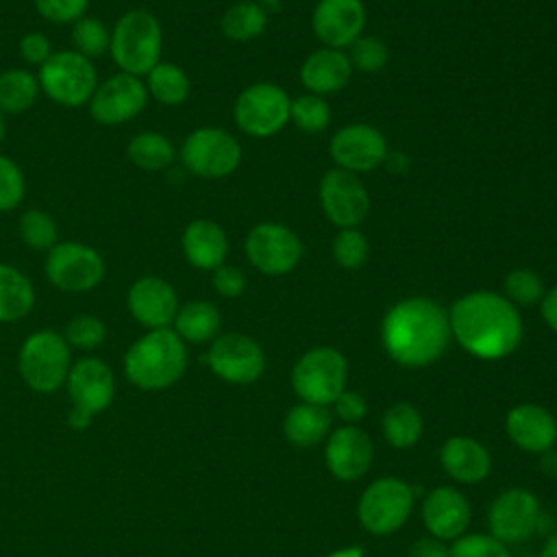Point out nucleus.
I'll return each instance as SVG.
<instances>
[{"label": "nucleus", "instance_id": "nucleus-1", "mask_svg": "<svg viewBox=\"0 0 557 557\" xmlns=\"http://www.w3.org/2000/svg\"><path fill=\"white\" fill-rule=\"evenodd\" d=\"M448 324L461 348L479 359H503L522 339L518 309L494 292H472L455 300Z\"/></svg>", "mask_w": 557, "mask_h": 557}, {"label": "nucleus", "instance_id": "nucleus-2", "mask_svg": "<svg viewBox=\"0 0 557 557\" xmlns=\"http://www.w3.org/2000/svg\"><path fill=\"white\" fill-rule=\"evenodd\" d=\"M446 311L431 298L413 296L396 302L383 318L381 339L387 355L407 368L435 361L448 346Z\"/></svg>", "mask_w": 557, "mask_h": 557}, {"label": "nucleus", "instance_id": "nucleus-3", "mask_svg": "<svg viewBox=\"0 0 557 557\" xmlns=\"http://www.w3.org/2000/svg\"><path fill=\"white\" fill-rule=\"evenodd\" d=\"M185 368L187 348L174 329H152L144 333L124 355L126 379L144 392L172 387L183 376Z\"/></svg>", "mask_w": 557, "mask_h": 557}, {"label": "nucleus", "instance_id": "nucleus-4", "mask_svg": "<svg viewBox=\"0 0 557 557\" xmlns=\"http://www.w3.org/2000/svg\"><path fill=\"white\" fill-rule=\"evenodd\" d=\"M161 44L159 20L146 9H131L115 22L109 52L122 72L146 76L159 63Z\"/></svg>", "mask_w": 557, "mask_h": 557}, {"label": "nucleus", "instance_id": "nucleus-5", "mask_svg": "<svg viewBox=\"0 0 557 557\" xmlns=\"http://www.w3.org/2000/svg\"><path fill=\"white\" fill-rule=\"evenodd\" d=\"M70 368L72 352L63 333L41 329L30 333L20 346V376L37 394H52L65 385Z\"/></svg>", "mask_w": 557, "mask_h": 557}, {"label": "nucleus", "instance_id": "nucleus-6", "mask_svg": "<svg viewBox=\"0 0 557 557\" xmlns=\"http://www.w3.org/2000/svg\"><path fill=\"white\" fill-rule=\"evenodd\" d=\"M65 385L72 400L67 426L74 431L87 429L91 418L109 409L115 396L113 370L98 357H83L72 363Z\"/></svg>", "mask_w": 557, "mask_h": 557}, {"label": "nucleus", "instance_id": "nucleus-7", "mask_svg": "<svg viewBox=\"0 0 557 557\" xmlns=\"http://www.w3.org/2000/svg\"><path fill=\"white\" fill-rule=\"evenodd\" d=\"M39 89L63 107L87 104L98 87L94 63L76 50L52 52V57L39 67Z\"/></svg>", "mask_w": 557, "mask_h": 557}, {"label": "nucleus", "instance_id": "nucleus-8", "mask_svg": "<svg viewBox=\"0 0 557 557\" xmlns=\"http://www.w3.org/2000/svg\"><path fill=\"white\" fill-rule=\"evenodd\" d=\"M346 383V359L331 346L307 350L292 370V385L298 398L311 405H331Z\"/></svg>", "mask_w": 557, "mask_h": 557}, {"label": "nucleus", "instance_id": "nucleus-9", "mask_svg": "<svg viewBox=\"0 0 557 557\" xmlns=\"http://www.w3.org/2000/svg\"><path fill=\"white\" fill-rule=\"evenodd\" d=\"M46 278L61 292H91L104 278V259L81 242H57L46 255Z\"/></svg>", "mask_w": 557, "mask_h": 557}, {"label": "nucleus", "instance_id": "nucleus-10", "mask_svg": "<svg viewBox=\"0 0 557 557\" xmlns=\"http://www.w3.org/2000/svg\"><path fill=\"white\" fill-rule=\"evenodd\" d=\"M183 165L202 178H222L237 170L242 148L237 139L218 126H202L189 133L181 148Z\"/></svg>", "mask_w": 557, "mask_h": 557}, {"label": "nucleus", "instance_id": "nucleus-11", "mask_svg": "<svg viewBox=\"0 0 557 557\" xmlns=\"http://www.w3.org/2000/svg\"><path fill=\"white\" fill-rule=\"evenodd\" d=\"M292 100L272 83H255L246 87L235 100V122L252 137H270L289 122Z\"/></svg>", "mask_w": 557, "mask_h": 557}, {"label": "nucleus", "instance_id": "nucleus-12", "mask_svg": "<svg viewBox=\"0 0 557 557\" xmlns=\"http://www.w3.org/2000/svg\"><path fill=\"white\" fill-rule=\"evenodd\" d=\"M411 487L394 476L379 479L366 487L359 500V520L374 535H387L405 524L411 513Z\"/></svg>", "mask_w": 557, "mask_h": 557}, {"label": "nucleus", "instance_id": "nucleus-13", "mask_svg": "<svg viewBox=\"0 0 557 557\" xmlns=\"http://www.w3.org/2000/svg\"><path fill=\"white\" fill-rule=\"evenodd\" d=\"M246 257L248 261L268 276H281L292 272L302 257V242L298 235L274 222H261L246 235Z\"/></svg>", "mask_w": 557, "mask_h": 557}, {"label": "nucleus", "instance_id": "nucleus-14", "mask_svg": "<svg viewBox=\"0 0 557 557\" xmlns=\"http://www.w3.org/2000/svg\"><path fill=\"white\" fill-rule=\"evenodd\" d=\"M148 102L146 83L139 76L117 72L98 83L89 104V113L98 124L117 126L137 117Z\"/></svg>", "mask_w": 557, "mask_h": 557}, {"label": "nucleus", "instance_id": "nucleus-15", "mask_svg": "<svg viewBox=\"0 0 557 557\" xmlns=\"http://www.w3.org/2000/svg\"><path fill=\"white\" fill-rule=\"evenodd\" d=\"M207 363L215 376L226 383L248 385L263 374L265 357L261 346L242 333H226L213 339Z\"/></svg>", "mask_w": 557, "mask_h": 557}, {"label": "nucleus", "instance_id": "nucleus-16", "mask_svg": "<svg viewBox=\"0 0 557 557\" xmlns=\"http://www.w3.org/2000/svg\"><path fill=\"white\" fill-rule=\"evenodd\" d=\"M320 205L335 226L355 228L370 211V196L352 172L335 168L320 181Z\"/></svg>", "mask_w": 557, "mask_h": 557}, {"label": "nucleus", "instance_id": "nucleus-17", "mask_svg": "<svg viewBox=\"0 0 557 557\" xmlns=\"http://www.w3.org/2000/svg\"><path fill=\"white\" fill-rule=\"evenodd\" d=\"M492 537L500 544H518L531 537L540 522L537 498L522 487L503 492L487 513Z\"/></svg>", "mask_w": 557, "mask_h": 557}, {"label": "nucleus", "instance_id": "nucleus-18", "mask_svg": "<svg viewBox=\"0 0 557 557\" xmlns=\"http://www.w3.org/2000/svg\"><path fill=\"white\" fill-rule=\"evenodd\" d=\"M331 157L346 172H368L387 159V141L370 124H348L331 137Z\"/></svg>", "mask_w": 557, "mask_h": 557}, {"label": "nucleus", "instance_id": "nucleus-19", "mask_svg": "<svg viewBox=\"0 0 557 557\" xmlns=\"http://www.w3.org/2000/svg\"><path fill=\"white\" fill-rule=\"evenodd\" d=\"M126 305L135 322L148 331L170 329L178 311V296L165 278L146 274L128 287Z\"/></svg>", "mask_w": 557, "mask_h": 557}, {"label": "nucleus", "instance_id": "nucleus-20", "mask_svg": "<svg viewBox=\"0 0 557 557\" xmlns=\"http://www.w3.org/2000/svg\"><path fill=\"white\" fill-rule=\"evenodd\" d=\"M311 24L315 37L326 48L342 50L359 37L366 24V9L361 0H320L313 9Z\"/></svg>", "mask_w": 557, "mask_h": 557}, {"label": "nucleus", "instance_id": "nucleus-21", "mask_svg": "<svg viewBox=\"0 0 557 557\" xmlns=\"http://www.w3.org/2000/svg\"><path fill=\"white\" fill-rule=\"evenodd\" d=\"M372 463V442L357 426L337 429L326 442V466L339 481H355L368 472Z\"/></svg>", "mask_w": 557, "mask_h": 557}, {"label": "nucleus", "instance_id": "nucleus-22", "mask_svg": "<svg viewBox=\"0 0 557 557\" xmlns=\"http://www.w3.org/2000/svg\"><path fill=\"white\" fill-rule=\"evenodd\" d=\"M422 518L433 537L455 540L470 522V505L455 487H435L422 505Z\"/></svg>", "mask_w": 557, "mask_h": 557}, {"label": "nucleus", "instance_id": "nucleus-23", "mask_svg": "<svg viewBox=\"0 0 557 557\" xmlns=\"http://www.w3.org/2000/svg\"><path fill=\"white\" fill-rule=\"evenodd\" d=\"M507 435L522 450L546 453L557 440V422L537 405H520L507 413Z\"/></svg>", "mask_w": 557, "mask_h": 557}, {"label": "nucleus", "instance_id": "nucleus-24", "mask_svg": "<svg viewBox=\"0 0 557 557\" xmlns=\"http://www.w3.org/2000/svg\"><path fill=\"white\" fill-rule=\"evenodd\" d=\"M181 246L187 263L198 270H215L224 263L228 252L224 228L207 218H198L185 226Z\"/></svg>", "mask_w": 557, "mask_h": 557}, {"label": "nucleus", "instance_id": "nucleus-25", "mask_svg": "<svg viewBox=\"0 0 557 557\" xmlns=\"http://www.w3.org/2000/svg\"><path fill=\"white\" fill-rule=\"evenodd\" d=\"M350 59L337 48H320L300 65V81L315 96L342 89L350 81Z\"/></svg>", "mask_w": 557, "mask_h": 557}, {"label": "nucleus", "instance_id": "nucleus-26", "mask_svg": "<svg viewBox=\"0 0 557 557\" xmlns=\"http://www.w3.org/2000/svg\"><path fill=\"white\" fill-rule=\"evenodd\" d=\"M440 459L444 470L459 483H476L485 479L490 472L487 450L470 437L455 435L446 440V444L442 446Z\"/></svg>", "mask_w": 557, "mask_h": 557}, {"label": "nucleus", "instance_id": "nucleus-27", "mask_svg": "<svg viewBox=\"0 0 557 557\" xmlns=\"http://www.w3.org/2000/svg\"><path fill=\"white\" fill-rule=\"evenodd\" d=\"M172 324H174V333L183 342L205 344V342L218 337V331L222 326V315L213 302L191 300V302L178 307Z\"/></svg>", "mask_w": 557, "mask_h": 557}, {"label": "nucleus", "instance_id": "nucleus-28", "mask_svg": "<svg viewBox=\"0 0 557 557\" xmlns=\"http://www.w3.org/2000/svg\"><path fill=\"white\" fill-rule=\"evenodd\" d=\"M331 429V413L322 405L300 403L292 407L283 420L285 437L296 446H313L326 437Z\"/></svg>", "mask_w": 557, "mask_h": 557}, {"label": "nucleus", "instance_id": "nucleus-29", "mask_svg": "<svg viewBox=\"0 0 557 557\" xmlns=\"http://www.w3.org/2000/svg\"><path fill=\"white\" fill-rule=\"evenodd\" d=\"M35 305V287L30 278L9 265L0 263V322H17L30 313Z\"/></svg>", "mask_w": 557, "mask_h": 557}, {"label": "nucleus", "instance_id": "nucleus-30", "mask_svg": "<svg viewBox=\"0 0 557 557\" xmlns=\"http://www.w3.org/2000/svg\"><path fill=\"white\" fill-rule=\"evenodd\" d=\"M126 154L133 165H137L139 170H146V172L165 170L168 165H172V161L176 157L172 141L157 131H144V133H137L135 137H131V141L126 146Z\"/></svg>", "mask_w": 557, "mask_h": 557}, {"label": "nucleus", "instance_id": "nucleus-31", "mask_svg": "<svg viewBox=\"0 0 557 557\" xmlns=\"http://www.w3.org/2000/svg\"><path fill=\"white\" fill-rule=\"evenodd\" d=\"M39 94V81L35 74L22 67H13L0 74V111L24 113L30 109Z\"/></svg>", "mask_w": 557, "mask_h": 557}, {"label": "nucleus", "instance_id": "nucleus-32", "mask_svg": "<svg viewBox=\"0 0 557 557\" xmlns=\"http://www.w3.org/2000/svg\"><path fill=\"white\" fill-rule=\"evenodd\" d=\"M268 13L261 4L246 0L228 7L220 20V28L231 41H250L265 30Z\"/></svg>", "mask_w": 557, "mask_h": 557}, {"label": "nucleus", "instance_id": "nucleus-33", "mask_svg": "<svg viewBox=\"0 0 557 557\" xmlns=\"http://www.w3.org/2000/svg\"><path fill=\"white\" fill-rule=\"evenodd\" d=\"M146 89H148V96H152L157 102L174 107V104H181L187 100L189 78L178 65L159 61L146 74Z\"/></svg>", "mask_w": 557, "mask_h": 557}, {"label": "nucleus", "instance_id": "nucleus-34", "mask_svg": "<svg viewBox=\"0 0 557 557\" xmlns=\"http://www.w3.org/2000/svg\"><path fill=\"white\" fill-rule=\"evenodd\" d=\"M383 435L394 448H409L422 435V418L409 403H396L383 413Z\"/></svg>", "mask_w": 557, "mask_h": 557}, {"label": "nucleus", "instance_id": "nucleus-35", "mask_svg": "<svg viewBox=\"0 0 557 557\" xmlns=\"http://www.w3.org/2000/svg\"><path fill=\"white\" fill-rule=\"evenodd\" d=\"M22 242L33 250H50L57 244L59 231L50 213L41 209H28L20 215L17 224Z\"/></svg>", "mask_w": 557, "mask_h": 557}, {"label": "nucleus", "instance_id": "nucleus-36", "mask_svg": "<svg viewBox=\"0 0 557 557\" xmlns=\"http://www.w3.org/2000/svg\"><path fill=\"white\" fill-rule=\"evenodd\" d=\"M74 50L89 61L104 54L111 46V30L98 17H81L72 26Z\"/></svg>", "mask_w": 557, "mask_h": 557}, {"label": "nucleus", "instance_id": "nucleus-37", "mask_svg": "<svg viewBox=\"0 0 557 557\" xmlns=\"http://www.w3.org/2000/svg\"><path fill=\"white\" fill-rule=\"evenodd\" d=\"M289 120L305 133H320L329 126L331 109L322 96L307 94L292 100Z\"/></svg>", "mask_w": 557, "mask_h": 557}, {"label": "nucleus", "instance_id": "nucleus-38", "mask_svg": "<svg viewBox=\"0 0 557 557\" xmlns=\"http://www.w3.org/2000/svg\"><path fill=\"white\" fill-rule=\"evenodd\" d=\"M65 342L70 344V348H78V350H94L98 348L104 337H107V326L98 315L91 313H78L74 315L63 331Z\"/></svg>", "mask_w": 557, "mask_h": 557}, {"label": "nucleus", "instance_id": "nucleus-39", "mask_svg": "<svg viewBox=\"0 0 557 557\" xmlns=\"http://www.w3.org/2000/svg\"><path fill=\"white\" fill-rule=\"evenodd\" d=\"M505 294H507V300L509 302H516V305H522V307H529V305H535V302H542L544 298V281L540 278V274H535L533 270L529 268H518V270H511L507 276H505Z\"/></svg>", "mask_w": 557, "mask_h": 557}, {"label": "nucleus", "instance_id": "nucleus-40", "mask_svg": "<svg viewBox=\"0 0 557 557\" xmlns=\"http://www.w3.org/2000/svg\"><path fill=\"white\" fill-rule=\"evenodd\" d=\"M370 246L357 228H342L333 239V259L344 270H357L366 263Z\"/></svg>", "mask_w": 557, "mask_h": 557}, {"label": "nucleus", "instance_id": "nucleus-41", "mask_svg": "<svg viewBox=\"0 0 557 557\" xmlns=\"http://www.w3.org/2000/svg\"><path fill=\"white\" fill-rule=\"evenodd\" d=\"M387 46L379 37H357L350 44V65L361 72H379L387 63Z\"/></svg>", "mask_w": 557, "mask_h": 557}, {"label": "nucleus", "instance_id": "nucleus-42", "mask_svg": "<svg viewBox=\"0 0 557 557\" xmlns=\"http://www.w3.org/2000/svg\"><path fill=\"white\" fill-rule=\"evenodd\" d=\"M26 191V183H24V174L20 170V165L0 154V211H11L15 209Z\"/></svg>", "mask_w": 557, "mask_h": 557}, {"label": "nucleus", "instance_id": "nucleus-43", "mask_svg": "<svg viewBox=\"0 0 557 557\" xmlns=\"http://www.w3.org/2000/svg\"><path fill=\"white\" fill-rule=\"evenodd\" d=\"M448 557H509V553L492 535H466L448 548Z\"/></svg>", "mask_w": 557, "mask_h": 557}, {"label": "nucleus", "instance_id": "nucleus-44", "mask_svg": "<svg viewBox=\"0 0 557 557\" xmlns=\"http://www.w3.org/2000/svg\"><path fill=\"white\" fill-rule=\"evenodd\" d=\"M41 17L54 24H74L83 17L89 0H33Z\"/></svg>", "mask_w": 557, "mask_h": 557}, {"label": "nucleus", "instance_id": "nucleus-45", "mask_svg": "<svg viewBox=\"0 0 557 557\" xmlns=\"http://www.w3.org/2000/svg\"><path fill=\"white\" fill-rule=\"evenodd\" d=\"M213 289L224 298H237L246 287V276L235 265H218L211 276Z\"/></svg>", "mask_w": 557, "mask_h": 557}, {"label": "nucleus", "instance_id": "nucleus-46", "mask_svg": "<svg viewBox=\"0 0 557 557\" xmlns=\"http://www.w3.org/2000/svg\"><path fill=\"white\" fill-rule=\"evenodd\" d=\"M20 54L28 65H44L52 57L50 39L44 33H26L20 39Z\"/></svg>", "mask_w": 557, "mask_h": 557}, {"label": "nucleus", "instance_id": "nucleus-47", "mask_svg": "<svg viewBox=\"0 0 557 557\" xmlns=\"http://www.w3.org/2000/svg\"><path fill=\"white\" fill-rule=\"evenodd\" d=\"M335 409H337L339 418L346 422H359L368 411L366 400L355 392H342L339 398L335 400Z\"/></svg>", "mask_w": 557, "mask_h": 557}, {"label": "nucleus", "instance_id": "nucleus-48", "mask_svg": "<svg viewBox=\"0 0 557 557\" xmlns=\"http://www.w3.org/2000/svg\"><path fill=\"white\" fill-rule=\"evenodd\" d=\"M407 557H448V548L437 537H420L409 546Z\"/></svg>", "mask_w": 557, "mask_h": 557}, {"label": "nucleus", "instance_id": "nucleus-49", "mask_svg": "<svg viewBox=\"0 0 557 557\" xmlns=\"http://www.w3.org/2000/svg\"><path fill=\"white\" fill-rule=\"evenodd\" d=\"M542 318L557 333V285L550 287L542 298Z\"/></svg>", "mask_w": 557, "mask_h": 557}, {"label": "nucleus", "instance_id": "nucleus-50", "mask_svg": "<svg viewBox=\"0 0 557 557\" xmlns=\"http://www.w3.org/2000/svg\"><path fill=\"white\" fill-rule=\"evenodd\" d=\"M540 557H557V533H553V535L546 540V544H544Z\"/></svg>", "mask_w": 557, "mask_h": 557}, {"label": "nucleus", "instance_id": "nucleus-51", "mask_svg": "<svg viewBox=\"0 0 557 557\" xmlns=\"http://www.w3.org/2000/svg\"><path fill=\"white\" fill-rule=\"evenodd\" d=\"M329 557H363V550L359 546H348V548H339V550L331 553Z\"/></svg>", "mask_w": 557, "mask_h": 557}, {"label": "nucleus", "instance_id": "nucleus-52", "mask_svg": "<svg viewBox=\"0 0 557 557\" xmlns=\"http://www.w3.org/2000/svg\"><path fill=\"white\" fill-rule=\"evenodd\" d=\"M252 2H257V4H261V7H270V9H276V7H278V0H252Z\"/></svg>", "mask_w": 557, "mask_h": 557}, {"label": "nucleus", "instance_id": "nucleus-53", "mask_svg": "<svg viewBox=\"0 0 557 557\" xmlns=\"http://www.w3.org/2000/svg\"><path fill=\"white\" fill-rule=\"evenodd\" d=\"M4 133H7V122H4V113L0 111V141L4 139Z\"/></svg>", "mask_w": 557, "mask_h": 557}]
</instances>
